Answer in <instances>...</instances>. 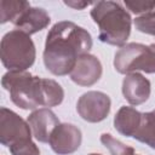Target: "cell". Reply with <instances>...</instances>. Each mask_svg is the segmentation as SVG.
Here are the masks:
<instances>
[{"label":"cell","instance_id":"1","mask_svg":"<svg viewBox=\"0 0 155 155\" xmlns=\"http://www.w3.org/2000/svg\"><path fill=\"white\" fill-rule=\"evenodd\" d=\"M92 47V38L87 30L78 24L62 21L56 23L47 34L44 63L54 75L70 74L78 58L88 53Z\"/></svg>","mask_w":155,"mask_h":155},{"label":"cell","instance_id":"2","mask_svg":"<svg viewBox=\"0 0 155 155\" xmlns=\"http://www.w3.org/2000/svg\"><path fill=\"white\" fill-rule=\"evenodd\" d=\"M91 17L99 28L101 41L114 46H124L131 33V17L119 2H94Z\"/></svg>","mask_w":155,"mask_h":155},{"label":"cell","instance_id":"3","mask_svg":"<svg viewBox=\"0 0 155 155\" xmlns=\"http://www.w3.org/2000/svg\"><path fill=\"white\" fill-rule=\"evenodd\" d=\"M0 56L2 64L10 71H24L35 61V46L27 33L15 29L4 35Z\"/></svg>","mask_w":155,"mask_h":155},{"label":"cell","instance_id":"4","mask_svg":"<svg viewBox=\"0 0 155 155\" xmlns=\"http://www.w3.org/2000/svg\"><path fill=\"white\" fill-rule=\"evenodd\" d=\"M1 84L10 92L12 102L22 109H35L40 105L41 78L28 71H8L2 76Z\"/></svg>","mask_w":155,"mask_h":155},{"label":"cell","instance_id":"5","mask_svg":"<svg viewBox=\"0 0 155 155\" xmlns=\"http://www.w3.org/2000/svg\"><path fill=\"white\" fill-rule=\"evenodd\" d=\"M114 67L121 74L136 70L155 73V44L149 46L136 42L124 45L115 54Z\"/></svg>","mask_w":155,"mask_h":155},{"label":"cell","instance_id":"6","mask_svg":"<svg viewBox=\"0 0 155 155\" xmlns=\"http://www.w3.org/2000/svg\"><path fill=\"white\" fill-rule=\"evenodd\" d=\"M31 139L30 126L10 109H0V142L5 147Z\"/></svg>","mask_w":155,"mask_h":155},{"label":"cell","instance_id":"7","mask_svg":"<svg viewBox=\"0 0 155 155\" xmlns=\"http://www.w3.org/2000/svg\"><path fill=\"white\" fill-rule=\"evenodd\" d=\"M76 109L84 120L88 122H99L109 114L110 98L103 92L88 91L79 98Z\"/></svg>","mask_w":155,"mask_h":155},{"label":"cell","instance_id":"8","mask_svg":"<svg viewBox=\"0 0 155 155\" xmlns=\"http://www.w3.org/2000/svg\"><path fill=\"white\" fill-rule=\"evenodd\" d=\"M81 139V131L76 126L71 124H59L53 130L48 143L54 153L67 155L78 150Z\"/></svg>","mask_w":155,"mask_h":155},{"label":"cell","instance_id":"9","mask_svg":"<svg viewBox=\"0 0 155 155\" xmlns=\"http://www.w3.org/2000/svg\"><path fill=\"white\" fill-rule=\"evenodd\" d=\"M102 75V64L93 54H82L78 58L75 67L70 73V79L80 86H91L96 84Z\"/></svg>","mask_w":155,"mask_h":155},{"label":"cell","instance_id":"10","mask_svg":"<svg viewBox=\"0 0 155 155\" xmlns=\"http://www.w3.org/2000/svg\"><path fill=\"white\" fill-rule=\"evenodd\" d=\"M28 124L30 126L33 136L39 142L47 143L50 142L53 130L59 125V120L52 110L42 108L33 111L29 115Z\"/></svg>","mask_w":155,"mask_h":155},{"label":"cell","instance_id":"11","mask_svg":"<svg viewBox=\"0 0 155 155\" xmlns=\"http://www.w3.org/2000/svg\"><path fill=\"white\" fill-rule=\"evenodd\" d=\"M122 93L132 105H139L150 96V81L139 73H130L122 81Z\"/></svg>","mask_w":155,"mask_h":155},{"label":"cell","instance_id":"12","mask_svg":"<svg viewBox=\"0 0 155 155\" xmlns=\"http://www.w3.org/2000/svg\"><path fill=\"white\" fill-rule=\"evenodd\" d=\"M50 21V16L44 8L29 7L17 18V21L13 24L18 30H22L30 35L46 28Z\"/></svg>","mask_w":155,"mask_h":155},{"label":"cell","instance_id":"13","mask_svg":"<svg viewBox=\"0 0 155 155\" xmlns=\"http://www.w3.org/2000/svg\"><path fill=\"white\" fill-rule=\"evenodd\" d=\"M142 120V114L131 107H122L114 117L115 128L126 137H133Z\"/></svg>","mask_w":155,"mask_h":155},{"label":"cell","instance_id":"14","mask_svg":"<svg viewBox=\"0 0 155 155\" xmlns=\"http://www.w3.org/2000/svg\"><path fill=\"white\" fill-rule=\"evenodd\" d=\"M133 137L155 149V110L142 114L140 125Z\"/></svg>","mask_w":155,"mask_h":155},{"label":"cell","instance_id":"15","mask_svg":"<svg viewBox=\"0 0 155 155\" xmlns=\"http://www.w3.org/2000/svg\"><path fill=\"white\" fill-rule=\"evenodd\" d=\"M30 5L22 0H0V22L15 23L17 18L27 10Z\"/></svg>","mask_w":155,"mask_h":155},{"label":"cell","instance_id":"16","mask_svg":"<svg viewBox=\"0 0 155 155\" xmlns=\"http://www.w3.org/2000/svg\"><path fill=\"white\" fill-rule=\"evenodd\" d=\"M101 142L111 155H134V149L132 147L125 145L109 133H103L101 136Z\"/></svg>","mask_w":155,"mask_h":155},{"label":"cell","instance_id":"17","mask_svg":"<svg viewBox=\"0 0 155 155\" xmlns=\"http://www.w3.org/2000/svg\"><path fill=\"white\" fill-rule=\"evenodd\" d=\"M134 25L142 33L155 35V8L137 17L134 19Z\"/></svg>","mask_w":155,"mask_h":155},{"label":"cell","instance_id":"18","mask_svg":"<svg viewBox=\"0 0 155 155\" xmlns=\"http://www.w3.org/2000/svg\"><path fill=\"white\" fill-rule=\"evenodd\" d=\"M11 155H40V150L36 147L35 143L29 140H23L19 143H16L10 147Z\"/></svg>","mask_w":155,"mask_h":155},{"label":"cell","instance_id":"19","mask_svg":"<svg viewBox=\"0 0 155 155\" xmlns=\"http://www.w3.org/2000/svg\"><path fill=\"white\" fill-rule=\"evenodd\" d=\"M125 6L133 13H147L149 11H151L153 8H155V1L154 0H126L125 1Z\"/></svg>","mask_w":155,"mask_h":155},{"label":"cell","instance_id":"20","mask_svg":"<svg viewBox=\"0 0 155 155\" xmlns=\"http://www.w3.org/2000/svg\"><path fill=\"white\" fill-rule=\"evenodd\" d=\"M64 4L70 6V7H73V8H75V10H82L84 7L91 5L92 2H88V1H65Z\"/></svg>","mask_w":155,"mask_h":155},{"label":"cell","instance_id":"21","mask_svg":"<svg viewBox=\"0 0 155 155\" xmlns=\"http://www.w3.org/2000/svg\"><path fill=\"white\" fill-rule=\"evenodd\" d=\"M90 155H101V154H90Z\"/></svg>","mask_w":155,"mask_h":155},{"label":"cell","instance_id":"22","mask_svg":"<svg viewBox=\"0 0 155 155\" xmlns=\"http://www.w3.org/2000/svg\"><path fill=\"white\" fill-rule=\"evenodd\" d=\"M134 155H137V154H134Z\"/></svg>","mask_w":155,"mask_h":155}]
</instances>
